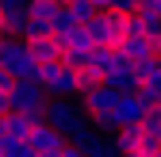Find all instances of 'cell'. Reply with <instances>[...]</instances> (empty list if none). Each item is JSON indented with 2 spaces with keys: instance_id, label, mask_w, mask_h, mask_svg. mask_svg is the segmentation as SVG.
<instances>
[{
  "instance_id": "6da1fadb",
  "label": "cell",
  "mask_w": 161,
  "mask_h": 157,
  "mask_svg": "<svg viewBox=\"0 0 161 157\" xmlns=\"http://www.w3.org/2000/svg\"><path fill=\"white\" fill-rule=\"evenodd\" d=\"M0 69H8L15 81H38V65L23 38H0Z\"/></svg>"
},
{
  "instance_id": "7a4b0ae2",
  "label": "cell",
  "mask_w": 161,
  "mask_h": 157,
  "mask_svg": "<svg viewBox=\"0 0 161 157\" xmlns=\"http://www.w3.org/2000/svg\"><path fill=\"white\" fill-rule=\"evenodd\" d=\"M38 84L46 88L50 100H73L80 96V84H77V69H69L65 62H50L38 69Z\"/></svg>"
},
{
  "instance_id": "3957f363",
  "label": "cell",
  "mask_w": 161,
  "mask_h": 157,
  "mask_svg": "<svg viewBox=\"0 0 161 157\" xmlns=\"http://www.w3.org/2000/svg\"><path fill=\"white\" fill-rule=\"evenodd\" d=\"M85 123H88V115L80 107V100H50L46 104V127H54L62 138H73Z\"/></svg>"
},
{
  "instance_id": "277c9868",
  "label": "cell",
  "mask_w": 161,
  "mask_h": 157,
  "mask_svg": "<svg viewBox=\"0 0 161 157\" xmlns=\"http://www.w3.org/2000/svg\"><path fill=\"white\" fill-rule=\"evenodd\" d=\"M92 35V46H108L119 50V42L127 38V15H115V12H100L92 23H85Z\"/></svg>"
},
{
  "instance_id": "5b68a950",
  "label": "cell",
  "mask_w": 161,
  "mask_h": 157,
  "mask_svg": "<svg viewBox=\"0 0 161 157\" xmlns=\"http://www.w3.org/2000/svg\"><path fill=\"white\" fill-rule=\"evenodd\" d=\"M12 111H23V115H35V111H46V104H50V96H46V88L38 84V81H15V88H12Z\"/></svg>"
},
{
  "instance_id": "8992f818",
  "label": "cell",
  "mask_w": 161,
  "mask_h": 157,
  "mask_svg": "<svg viewBox=\"0 0 161 157\" xmlns=\"http://www.w3.org/2000/svg\"><path fill=\"white\" fill-rule=\"evenodd\" d=\"M146 100L138 92H127V96H119L115 100V111H111V123H115V130H123V127H142V119H146Z\"/></svg>"
},
{
  "instance_id": "52a82bcc",
  "label": "cell",
  "mask_w": 161,
  "mask_h": 157,
  "mask_svg": "<svg viewBox=\"0 0 161 157\" xmlns=\"http://www.w3.org/2000/svg\"><path fill=\"white\" fill-rule=\"evenodd\" d=\"M104 84H108L111 92H119V96L138 92V69H134L119 50H115V62H111V69H108V77H104Z\"/></svg>"
},
{
  "instance_id": "ba28073f",
  "label": "cell",
  "mask_w": 161,
  "mask_h": 157,
  "mask_svg": "<svg viewBox=\"0 0 161 157\" xmlns=\"http://www.w3.org/2000/svg\"><path fill=\"white\" fill-rule=\"evenodd\" d=\"M115 100H119V92H111L108 84H100V88L80 96V107H85L88 119H108V115L115 111Z\"/></svg>"
},
{
  "instance_id": "9c48e42d",
  "label": "cell",
  "mask_w": 161,
  "mask_h": 157,
  "mask_svg": "<svg viewBox=\"0 0 161 157\" xmlns=\"http://www.w3.org/2000/svg\"><path fill=\"white\" fill-rule=\"evenodd\" d=\"M65 142H69V138H62V134H58L54 127H46V123L31 130V149H35V153H58Z\"/></svg>"
},
{
  "instance_id": "30bf717a",
  "label": "cell",
  "mask_w": 161,
  "mask_h": 157,
  "mask_svg": "<svg viewBox=\"0 0 161 157\" xmlns=\"http://www.w3.org/2000/svg\"><path fill=\"white\" fill-rule=\"evenodd\" d=\"M31 46V57H35V62L38 65H50V62H62V42H58V38L54 35H46V38H35V42H27Z\"/></svg>"
},
{
  "instance_id": "8fae6325",
  "label": "cell",
  "mask_w": 161,
  "mask_h": 157,
  "mask_svg": "<svg viewBox=\"0 0 161 157\" xmlns=\"http://www.w3.org/2000/svg\"><path fill=\"white\" fill-rule=\"evenodd\" d=\"M4 130H8V138H15V142H31L35 123H31V115H23V111H8L4 115Z\"/></svg>"
},
{
  "instance_id": "7c38bea8",
  "label": "cell",
  "mask_w": 161,
  "mask_h": 157,
  "mask_svg": "<svg viewBox=\"0 0 161 157\" xmlns=\"http://www.w3.org/2000/svg\"><path fill=\"white\" fill-rule=\"evenodd\" d=\"M119 54H123L130 65H138V62H146V57H153V42L150 38H123V42H119Z\"/></svg>"
},
{
  "instance_id": "4fadbf2b",
  "label": "cell",
  "mask_w": 161,
  "mask_h": 157,
  "mask_svg": "<svg viewBox=\"0 0 161 157\" xmlns=\"http://www.w3.org/2000/svg\"><path fill=\"white\" fill-rule=\"evenodd\" d=\"M111 62H115V50H108V46H92L88 50V73L92 77H100V81H104V77H108V69H111Z\"/></svg>"
},
{
  "instance_id": "5bb4252c",
  "label": "cell",
  "mask_w": 161,
  "mask_h": 157,
  "mask_svg": "<svg viewBox=\"0 0 161 157\" xmlns=\"http://www.w3.org/2000/svg\"><path fill=\"white\" fill-rule=\"evenodd\" d=\"M138 142H142V127H123V130H115V138H111V146L119 153H138Z\"/></svg>"
},
{
  "instance_id": "9a60e30c",
  "label": "cell",
  "mask_w": 161,
  "mask_h": 157,
  "mask_svg": "<svg viewBox=\"0 0 161 157\" xmlns=\"http://www.w3.org/2000/svg\"><path fill=\"white\" fill-rule=\"evenodd\" d=\"M77 27H85V23H77L73 8H69V4H62V8H58V15H54V38H65V35H73Z\"/></svg>"
},
{
  "instance_id": "2e32d148",
  "label": "cell",
  "mask_w": 161,
  "mask_h": 157,
  "mask_svg": "<svg viewBox=\"0 0 161 157\" xmlns=\"http://www.w3.org/2000/svg\"><path fill=\"white\" fill-rule=\"evenodd\" d=\"M58 8H62V4H54V0H31L27 15L38 19V23H50V31H54V15H58Z\"/></svg>"
},
{
  "instance_id": "e0dca14e",
  "label": "cell",
  "mask_w": 161,
  "mask_h": 157,
  "mask_svg": "<svg viewBox=\"0 0 161 157\" xmlns=\"http://www.w3.org/2000/svg\"><path fill=\"white\" fill-rule=\"evenodd\" d=\"M46 35H54V31H50V23H38V19H31V15H27V27H23V42H35V38H46Z\"/></svg>"
},
{
  "instance_id": "ac0fdd59",
  "label": "cell",
  "mask_w": 161,
  "mask_h": 157,
  "mask_svg": "<svg viewBox=\"0 0 161 157\" xmlns=\"http://www.w3.org/2000/svg\"><path fill=\"white\" fill-rule=\"evenodd\" d=\"M0 149H4V157H38V153L31 149V142H15V138H8Z\"/></svg>"
},
{
  "instance_id": "d6986e66",
  "label": "cell",
  "mask_w": 161,
  "mask_h": 157,
  "mask_svg": "<svg viewBox=\"0 0 161 157\" xmlns=\"http://www.w3.org/2000/svg\"><path fill=\"white\" fill-rule=\"evenodd\" d=\"M69 8H73V15H77V23H92V19L100 15V12H96V8L88 4V0H73Z\"/></svg>"
},
{
  "instance_id": "ffe728a7",
  "label": "cell",
  "mask_w": 161,
  "mask_h": 157,
  "mask_svg": "<svg viewBox=\"0 0 161 157\" xmlns=\"http://www.w3.org/2000/svg\"><path fill=\"white\" fill-rule=\"evenodd\" d=\"M108 12H115V15H138V0H111Z\"/></svg>"
},
{
  "instance_id": "44dd1931",
  "label": "cell",
  "mask_w": 161,
  "mask_h": 157,
  "mask_svg": "<svg viewBox=\"0 0 161 157\" xmlns=\"http://www.w3.org/2000/svg\"><path fill=\"white\" fill-rule=\"evenodd\" d=\"M62 157H85V149H77L73 142H65V146H62Z\"/></svg>"
},
{
  "instance_id": "7402d4cb",
  "label": "cell",
  "mask_w": 161,
  "mask_h": 157,
  "mask_svg": "<svg viewBox=\"0 0 161 157\" xmlns=\"http://www.w3.org/2000/svg\"><path fill=\"white\" fill-rule=\"evenodd\" d=\"M12 111V100H8V92H0V115H8Z\"/></svg>"
},
{
  "instance_id": "603a6c76",
  "label": "cell",
  "mask_w": 161,
  "mask_h": 157,
  "mask_svg": "<svg viewBox=\"0 0 161 157\" xmlns=\"http://www.w3.org/2000/svg\"><path fill=\"white\" fill-rule=\"evenodd\" d=\"M88 4H92L96 12H108V8H111V0H88Z\"/></svg>"
},
{
  "instance_id": "cb8c5ba5",
  "label": "cell",
  "mask_w": 161,
  "mask_h": 157,
  "mask_svg": "<svg viewBox=\"0 0 161 157\" xmlns=\"http://www.w3.org/2000/svg\"><path fill=\"white\" fill-rule=\"evenodd\" d=\"M38 157H62V149H58V153H38Z\"/></svg>"
},
{
  "instance_id": "d4e9b609",
  "label": "cell",
  "mask_w": 161,
  "mask_h": 157,
  "mask_svg": "<svg viewBox=\"0 0 161 157\" xmlns=\"http://www.w3.org/2000/svg\"><path fill=\"white\" fill-rule=\"evenodd\" d=\"M153 54H157V57H161V38H157V46H153Z\"/></svg>"
},
{
  "instance_id": "484cf974",
  "label": "cell",
  "mask_w": 161,
  "mask_h": 157,
  "mask_svg": "<svg viewBox=\"0 0 161 157\" xmlns=\"http://www.w3.org/2000/svg\"><path fill=\"white\" fill-rule=\"evenodd\" d=\"M62 4H73V0H62Z\"/></svg>"
},
{
  "instance_id": "4316f807",
  "label": "cell",
  "mask_w": 161,
  "mask_h": 157,
  "mask_svg": "<svg viewBox=\"0 0 161 157\" xmlns=\"http://www.w3.org/2000/svg\"><path fill=\"white\" fill-rule=\"evenodd\" d=\"M157 142H161V130H157Z\"/></svg>"
},
{
  "instance_id": "83f0119b",
  "label": "cell",
  "mask_w": 161,
  "mask_h": 157,
  "mask_svg": "<svg viewBox=\"0 0 161 157\" xmlns=\"http://www.w3.org/2000/svg\"><path fill=\"white\" fill-rule=\"evenodd\" d=\"M54 4H62V0H54Z\"/></svg>"
},
{
  "instance_id": "f1b7e54d",
  "label": "cell",
  "mask_w": 161,
  "mask_h": 157,
  "mask_svg": "<svg viewBox=\"0 0 161 157\" xmlns=\"http://www.w3.org/2000/svg\"><path fill=\"white\" fill-rule=\"evenodd\" d=\"M0 157H4V149H0Z\"/></svg>"
},
{
  "instance_id": "f546056e",
  "label": "cell",
  "mask_w": 161,
  "mask_h": 157,
  "mask_svg": "<svg viewBox=\"0 0 161 157\" xmlns=\"http://www.w3.org/2000/svg\"><path fill=\"white\" fill-rule=\"evenodd\" d=\"M0 119H4V115H0Z\"/></svg>"
},
{
  "instance_id": "4dcf8cb0",
  "label": "cell",
  "mask_w": 161,
  "mask_h": 157,
  "mask_svg": "<svg viewBox=\"0 0 161 157\" xmlns=\"http://www.w3.org/2000/svg\"><path fill=\"white\" fill-rule=\"evenodd\" d=\"M157 157H161V153H157Z\"/></svg>"
}]
</instances>
